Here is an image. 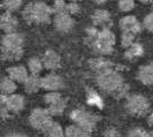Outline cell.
Instances as JSON below:
<instances>
[{
  "label": "cell",
  "mask_w": 153,
  "mask_h": 137,
  "mask_svg": "<svg viewBox=\"0 0 153 137\" xmlns=\"http://www.w3.org/2000/svg\"><path fill=\"white\" fill-rule=\"evenodd\" d=\"M119 7L122 12H130L135 8V0H119Z\"/></svg>",
  "instance_id": "f1b7e54d"
},
{
  "label": "cell",
  "mask_w": 153,
  "mask_h": 137,
  "mask_svg": "<svg viewBox=\"0 0 153 137\" xmlns=\"http://www.w3.org/2000/svg\"><path fill=\"white\" fill-rule=\"evenodd\" d=\"M61 95L58 93L56 91H50L48 93H46L44 96V103H45L47 106L52 105V104H55L56 101H59L61 99Z\"/></svg>",
  "instance_id": "83f0119b"
},
{
  "label": "cell",
  "mask_w": 153,
  "mask_h": 137,
  "mask_svg": "<svg viewBox=\"0 0 153 137\" xmlns=\"http://www.w3.org/2000/svg\"><path fill=\"white\" fill-rule=\"evenodd\" d=\"M74 20L69 15L68 13L62 12V13H56L54 17V25L60 32H69L74 28Z\"/></svg>",
  "instance_id": "9c48e42d"
},
{
  "label": "cell",
  "mask_w": 153,
  "mask_h": 137,
  "mask_svg": "<svg viewBox=\"0 0 153 137\" xmlns=\"http://www.w3.org/2000/svg\"><path fill=\"white\" fill-rule=\"evenodd\" d=\"M42 62H43V66H44L45 69L55 70V69H58L60 67V57H59V54L55 53L54 51L48 50L43 55Z\"/></svg>",
  "instance_id": "5bb4252c"
},
{
  "label": "cell",
  "mask_w": 153,
  "mask_h": 137,
  "mask_svg": "<svg viewBox=\"0 0 153 137\" xmlns=\"http://www.w3.org/2000/svg\"><path fill=\"white\" fill-rule=\"evenodd\" d=\"M66 0H54L53 12L55 13H62L66 10Z\"/></svg>",
  "instance_id": "836d02e7"
},
{
  "label": "cell",
  "mask_w": 153,
  "mask_h": 137,
  "mask_svg": "<svg viewBox=\"0 0 153 137\" xmlns=\"http://www.w3.org/2000/svg\"><path fill=\"white\" fill-rule=\"evenodd\" d=\"M19 27V22L15 16L12 15V13L5 12L0 15V30H2L5 34H12L16 32V29Z\"/></svg>",
  "instance_id": "30bf717a"
},
{
  "label": "cell",
  "mask_w": 153,
  "mask_h": 137,
  "mask_svg": "<svg viewBox=\"0 0 153 137\" xmlns=\"http://www.w3.org/2000/svg\"><path fill=\"white\" fill-rule=\"evenodd\" d=\"M8 77L13 80L15 83H23L29 77V70L24 66H14L7 69Z\"/></svg>",
  "instance_id": "4fadbf2b"
},
{
  "label": "cell",
  "mask_w": 153,
  "mask_h": 137,
  "mask_svg": "<svg viewBox=\"0 0 153 137\" xmlns=\"http://www.w3.org/2000/svg\"><path fill=\"white\" fill-rule=\"evenodd\" d=\"M152 12H153V5H152Z\"/></svg>",
  "instance_id": "b9f144b4"
},
{
  "label": "cell",
  "mask_w": 153,
  "mask_h": 137,
  "mask_svg": "<svg viewBox=\"0 0 153 137\" xmlns=\"http://www.w3.org/2000/svg\"><path fill=\"white\" fill-rule=\"evenodd\" d=\"M40 86L47 91H58L65 86V82L61 76L50 74L40 78Z\"/></svg>",
  "instance_id": "ba28073f"
},
{
  "label": "cell",
  "mask_w": 153,
  "mask_h": 137,
  "mask_svg": "<svg viewBox=\"0 0 153 137\" xmlns=\"http://www.w3.org/2000/svg\"><path fill=\"white\" fill-rule=\"evenodd\" d=\"M6 137H27V136H25V135H23V134H19V133H13V134L7 135Z\"/></svg>",
  "instance_id": "d590c367"
},
{
  "label": "cell",
  "mask_w": 153,
  "mask_h": 137,
  "mask_svg": "<svg viewBox=\"0 0 153 137\" xmlns=\"http://www.w3.org/2000/svg\"><path fill=\"white\" fill-rule=\"evenodd\" d=\"M149 137H153V133H150V134H149Z\"/></svg>",
  "instance_id": "60d3db41"
},
{
  "label": "cell",
  "mask_w": 153,
  "mask_h": 137,
  "mask_svg": "<svg viewBox=\"0 0 153 137\" xmlns=\"http://www.w3.org/2000/svg\"><path fill=\"white\" fill-rule=\"evenodd\" d=\"M147 121H149V123H150L151 126H153V113L149 116V120H147Z\"/></svg>",
  "instance_id": "8d00e7d4"
},
{
  "label": "cell",
  "mask_w": 153,
  "mask_h": 137,
  "mask_svg": "<svg viewBox=\"0 0 153 137\" xmlns=\"http://www.w3.org/2000/svg\"><path fill=\"white\" fill-rule=\"evenodd\" d=\"M144 53V48L143 46L138 43H134L132 45H130L124 52V58H127L128 60H132L135 58L140 57L142 54Z\"/></svg>",
  "instance_id": "ffe728a7"
},
{
  "label": "cell",
  "mask_w": 153,
  "mask_h": 137,
  "mask_svg": "<svg viewBox=\"0 0 153 137\" xmlns=\"http://www.w3.org/2000/svg\"><path fill=\"white\" fill-rule=\"evenodd\" d=\"M139 1H140L142 4H149V2L151 1V0H139Z\"/></svg>",
  "instance_id": "f35d334b"
},
{
  "label": "cell",
  "mask_w": 153,
  "mask_h": 137,
  "mask_svg": "<svg viewBox=\"0 0 153 137\" xmlns=\"http://www.w3.org/2000/svg\"><path fill=\"white\" fill-rule=\"evenodd\" d=\"M53 8H51L45 2H32L27 5L23 9L22 16L28 23H50Z\"/></svg>",
  "instance_id": "277c9868"
},
{
  "label": "cell",
  "mask_w": 153,
  "mask_h": 137,
  "mask_svg": "<svg viewBox=\"0 0 153 137\" xmlns=\"http://www.w3.org/2000/svg\"><path fill=\"white\" fill-rule=\"evenodd\" d=\"M16 89H17L16 83L13 80H10L9 77H5L0 81V90L4 95L9 96V95L14 93L16 91Z\"/></svg>",
  "instance_id": "44dd1931"
},
{
  "label": "cell",
  "mask_w": 153,
  "mask_h": 137,
  "mask_svg": "<svg viewBox=\"0 0 153 137\" xmlns=\"http://www.w3.org/2000/svg\"><path fill=\"white\" fill-rule=\"evenodd\" d=\"M9 116V109L6 104V96H0V118L6 119Z\"/></svg>",
  "instance_id": "f546056e"
},
{
  "label": "cell",
  "mask_w": 153,
  "mask_h": 137,
  "mask_svg": "<svg viewBox=\"0 0 153 137\" xmlns=\"http://www.w3.org/2000/svg\"><path fill=\"white\" fill-rule=\"evenodd\" d=\"M70 119L76 124L77 127L83 133L84 137H90V134L94 129L96 123L98 122L99 118L91 112H88L85 109H74L70 113Z\"/></svg>",
  "instance_id": "5b68a950"
},
{
  "label": "cell",
  "mask_w": 153,
  "mask_h": 137,
  "mask_svg": "<svg viewBox=\"0 0 153 137\" xmlns=\"http://www.w3.org/2000/svg\"><path fill=\"white\" fill-rule=\"evenodd\" d=\"M128 137H149V133L143 128H134L129 131Z\"/></svg>",
  "instance_id": "4dcf8cb0"
},
{
  "label": "cell",
  "mask_w": 153,
  "mask_h": 137,
  "mask_svg": "<svg viewBox=\"0 0 153 137\" xmlns=\"http://www.w3.org/2000/svg\"><path fill=\"white\" fill-rule=\"evenodd\" d=\"M86 103L91 106H96L102 108L104 106V101L99 95L94 90H88V95H86Z\"/></svg>",
  "instance_id": "7402d4cb"
},
{
  "label": "cell",
  "mask_w": 153,
  "mask_h": 137,
  "mask_svg": "<svg viewBox=\"0 0 153 137\" xmlns=\"http://www.w3.org/2000/svg\"><path fill=\"white\" fill-rule=\"evenodd\" d=\"M96 4H104V2H106V1H109V0H93Z\"/></svg>",
  "instance_id": "74e56055"
},
{
  "label": "cell",
  "mask_w": 153,
  "mask_h": 137,
  "mask_svg": "<svg viewBox=\"0 0 153 137\" xmlns=\"http://www.w3.org/2000/svg\"><path fill=\"white\" fill-rule=\"evenodd\" d=\"M89 66L90 68L97 73V75H100V74H104V73H107V71H112L114 70L113 67V62H111L109 60H106V59H102V58H96V59H91L89 61Z\"/></svg>",
  "instance_id": "8fae6325"
},
{
  "label": "cell",
  "mask_w": 153,
  "mask_h": 137,
  "mask_svg": "<svg viewBox=\"0 0 153 137\" xmlns=\"http://www.w3.org/2000/svg\"><path fill=\"white\" fill-rule=\"evenodd\" d=\"M92 23L94 25H106L111 23V14L108 10L98 9L92 14Z\"/></svg>",
  "instance_id": "ac0fdd59"
},
{
  "label": "cell",
  "mask_w": 153,
  "mask_h": 137,
  "mask_svg": "<svg viewBox=\"0 0 153 137\" xmlns=\"http://www.w3.org/2000/svg\"><path fill=\"white\" fill-rule=\"evenodd\" d=\"M24 38L21 34H6L1 39V58L6 61L20 60L23 55Z\"/></svg>",
  "instance_id": "3957f363"
},
{
  "label": "cell",
  "mask_w": 153,
  "mask_h": 137,
  "mask_svg": "<svg viewBox=\"0 0 153 137\" xmlns=\"http://www.w3.org/2000/svg\"><path fill=\"white\" fill-rule=\"evenodd\" d=\"M96 82L101 90L112 95L115 98H123L129 91V85L124 83L122 76L115 70L97 75Z\"/></svg>",
  "instance_id": "7a4b0ae2"
},
{
  "label": "cell",
  "mask_w": 153,
  "mask_h": 137,
  "mask_svg": "<svg viewBox=\"0 0 153 137\" xmlns=\"http://www.w3.org/2000/svg\"><path fill=\"white\" fill-rule=\"evenodd\" d=\"M86 44L98 54L107 55L113 52L115 44V36L112 31L104 28L102 30H98L97 28L86 29Z\"/></svg>",
  "instance_id": "6da1fadb"
},
{
  "label": "cell",
  "mask_w": 153,
  "mask_h": 137,
  "mask_svg": "<svg viewBox=\"0 0 153 137\" xmlns=\"http://www.w3.org/2000/svg\"><path fill=\"white\" fill-rule=\"evenodd\" d=\"M120 29L122 30V32L129 31V32H132L136 35L142 30V24L139 23V21L135 16L128 15L120 20Z\"/></svg>",
  "instance_id": "7c38bea8"
},
{
  "label": "cell",
  "mask_w": 153,
  "mask_h": 137,
  "mask_svg": "<svg viewBox=\"0 0 153 137\" xmlns=\"http://www.w3.org/2000/svg\"><path fill=\"white\" fill-rule=\"evenodd\" d=\"M52 121V115L45 108H36L31 112L29 122L35 129L43 130L46 126Z\"/></svg>",
  "instance_id": "52a82bcc"
},
{
  "label": "cell",
  "mask_w": 153,
  "mask_h": 137,
  "mask_svg": "<svg viewBox=\"0 0 153 137\" xmlns=\"http://www.w3.org/2000/svg\"><path fill=\"white\" fill-rule=\"evenodd\" d=\"M21 5H22V0H4L1 4L2 8H5L6 12H9V13L19 9Z\"/></svg>",
  "instance_id": "d4e9b609"
},
{
  "label": "cell",
  "mask_w": 153,
  "mask_h": 137,
  "mask_svg": "<svg viewBox=\"0 0 153 137\" xmlns=\"http://www.w3.org/2000/svg\"><path fill=\"white\" fill-rule=\"evenodd\" d=\"M127 109L128 112L137 116L146 115L150 111V103L149 100L140 95H134L127 99Z\"/></svg>",
  "instance_id": "8992f818"
},
{
  "label": "cell",
  "mask_w": 153,
  "mask_h": 137,
  "mask_svg": "<svg viewBox=\"0 0 153 137\" xmlns=\"http://www.w3.org/2000/svg\"><path fill=\"white\" fill-rule=\"evenodd\" d=\"M40 88V77H38V75H29L24 82V89L28 93H35Z\"/></svg>",
  "instance_id": "d6986e66"
},
{
  "label": "cell",
  "mask_w": 153,
  "mask_h": 137,
  "mask_svg": "<svg viewBox=\"0 0 153 137\" xmlns=\"http://www.w3.org/2000/svg\"><path fill=\"white\" fill-rule=\"evenodd\" d=\"M79 10H81V8L76 2H69L66 5V10L65 12L68 13L69 15H74V14H77Z\"/></svg>",
  "instance_id": "d6a6232c"
},
{
  "label": "cell",
  "mask_w": 153,
  "mask_h": 137,
  "mask_svg": "<svg viewBox=\"0 0 153 137\" xmlns=\"http://www.w3.org/2000/svg\"><path fill=\"white\" fill-rule=\"evenodd\" d=\"M143 27L146 30L153 32V12H151L149 15L145 16V19L143 21Z\"/></svg>",
  "instance_id": "1f68e13d"
},
{
  "label": "cell",
  "mask_w": 153,
  "mask_h": 137,
  "mask_svg": "<svg viewBox=\"0 0 153 137\" xmlns=\"http://www.w3.org/2000/svg\"><path fill=\"white\" fill-rule=\"evenodd\" d=\"M102 137H120V133L115 129V128H108L104 133Z\"/></svg>",
  "instance_id": "e575fe53"
},
{
  "label": "cell",
  "mask_w": 153,
  "mask_h": 137,
  "mask_svg": "<svg viewBox=\"0 0 153 137\" xmlns=\"http://www.w3.org/2000/svg\"><path fill=\"white\" fill-rule=\"evenodd\" d=\"M135 34L129 32V31H124L122 32V37H121V45L124 48H128L130 45L134 44V40H135Z\"/></svg>",
  "instance_id": "484cf974"
},
{
  "label": "cell",
  "mask_w": 153,
  "mask_h": 137,
  "mask_svg": "<svg viewBox=\"0 0 153 137\" xmlns=\"http://www.w3.org/2000/svg\"><path fill=\"white\" fill-rule=\"evenodd\" d=\"M43 68H44L43 62L38 58H31L28 62V70L31 73V75H38Z\"/></svg>",
  "instance_id": "cb8c5ba5"
},
{
  "label": "cell",
  "mask_w": 153,
  "mask_h": 137,
  "mask_svg": "<svg viewBox=\"0 0 153 137\" xmlns=\"http://www.w3.org/2000/svg\"><path fill=\"white\" fill-rule=\"evenodd\" d=\"M43 133L45 134V137H65V130L59 123L54 122L53 120L43 129Z\"/></svg>",
  "instance_id": "e0dca14e"
},
{
  "label": "cell",
  "mask_w": 153,
  "mask_h": 137,
  "mask_svg": "<svg viewBox=\"0 0 153 137\" xmlns=\"http://www.w3.org/2000/svg\"><path fill=\"white\" fill-rule=\"evenodd\" d=\"M68 1H69V2H76L77 0H68Z\"/></svg>",
  "instance_id": "ab89813d"
},
{
  "label": "cell",
  "mask_w": 153,
  "mask_h": 137,
  "mask_svg": "<svg viewBox=\"0 0 153 137\" xmlns=\"http://www.w3.org/2000/svg\"><path fill=\"white\" fill-rule=\"evenodd\" d=\"M66 100L63 98H61L59 101H56L55 104H52V105H50V106L47 107V111H48V113L54 116V115H60L63 113V111H65V108H66Z\"/></svg>",
  "instance_id": "603a6c76"
},
{
  "label": "cell",
  "mask_w": 153,
  "mask_h": 137,
  "mask_svg": "<svg viewBox=\"0 0 153 137\" xmlns=\"http://www.w3.org/2000/svg\"><path fill=\"white\" fill-rule=\"evenodd\" d=\"M138 81L146 85H153V66L152 65H145L139 67L137 73Z\"/></svg>",
  "instance_id": "2e32d148"
},
{
  "label": "cell",
  "mask_w": 153,
  "mask_h": 137,
  "mask_svg": "<svg viewBox=\"0 0 153 137\" xmlns=\"http://www.w3.org/2000/svg\"><path fill=\"white\" fill-rule=\"evenodd\" d=\"M65 137H84V135L76 124H71L65 129Z\"/></svg>",
  "instance_id": "4316f807"
},
{
  "label": "cell",
  "mask_w": 153,
  "mask_h": 137,
  "mask_svg": "<svg viewBox=\"0 0 153 137\" xmlns=\"http://www.w3.org/2000/svg\"><path fill=\"white\" fill-rule=\"evenodd\" d=\"M6 104H7L9 112L19 113L24 107V98L21 95L12 93L9 96H6Z\"/></svg>",
  "instance_id": "9a60e30c"
}]
</instances>
